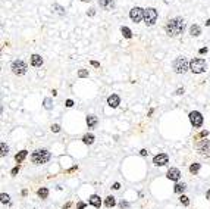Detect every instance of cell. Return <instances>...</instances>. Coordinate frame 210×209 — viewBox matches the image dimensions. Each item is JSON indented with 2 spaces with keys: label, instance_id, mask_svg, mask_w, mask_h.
Segmentation results:
<instances>
[{
  "label": "cell",
  "instance_id": "ab89813d",
  "mask_svg": "<svg viewBox=\"0 0 210 209\" xmlns=\"http://www.w3.org/2000/svg\"><path fill=\"white\" fill-rule=\"evenodd\" d=\"M66 106H68V107H71V106H74V102H72L71 99H68V100H66Z\"/></svg>",
  "mask_w": 210,
  "mask_h": 209
},
{
  "label": "cell",
  "instance_id": "6da1fadb",
  "mask_svg": "<svg viewBox=\"0 0 210 209\" xmlns=\"http://www.w3.org/2000/svg\"><path fill=\"white\" fill-rule=\"evenodd\" d=\"M165 31L168 35L171 37H178L181 35L185 31V21L182 18H173V19H169L168 24L165 25Z\"/></svg>",
  "mask_w": 210,
  "mask_h": 209
},
{
  "label": "cell",
  "instance_id": "ffe728a7",
  "mask_svg": "<svg viewBox=\"0 0 210 209\" xmlns=\"http://www.w3.org/2000/svg\"><path fill=\"white\" fill-rule=\"evenodd\" d=\"M105 205L107 206V208H113V206L116 205V200H115V198H113V196H109V198H106Z\"/></svg>",
  "mask_w": 210,
  "mask_h": 209
},
{
  "label": "cell",
  "instance_id": "277c9868",
  "mask_svg": "<svg viewBox=\"0 0 210 209\" xmlns=\"http://www.w3.org/2000/svg\"><path fill=\"white\" fill-rule=\"evenodd\" d=\"M172 68L176 74H185L190 69V63L185 57H176L172 63Z\"/></svg>",
  "mask_w": 210,
  "mask_h": 209
},
{
  "label": "cell",
  "instance_id": "4316f807",
  "mask_svg": "<svg viewBox=\"0 0 210 209\" xmlns=\"http://www.w3.org/2000/svg\"><path fill=\"white\" fill-rule=\"evenodd\" d=\"M78 77H79V78H87V77H88V71H87V69H79V71H78Z\"/></svg>",
  "mask_w": 210,
  "mask_h": 209
},
{
  "label": "cell",
  "instance_id": "ba28073f",
  "mask_svg": "<svg viewBox=\"0 0 210 209\" xmlns=\"http://www.w3.org/2000/svg\"><path fill=\"white\" fill-rule=\"evenodd\" d=\"M129 18L132 19V22H141L144 19V9L141 7H132L131 12H129Z\"/></svg>",
  "mask_w": 210,
  "mask_h": 209
},
{
  "label": "cell",
  "instance_id": "d4e9b609",
  "mask_svg": "<svg viewBox=\"0 0 210 209\" xmlns=\"http://www.w3.org/2000/svg\"><path fill=\"white\" fill-rule=\"evenodd\" d=\"M199 171H200V164H193L190 166V172L191 174H197Z\"/></svg>",
  "mask_w": 210,
  "mask_h": 209
},
{
  "label": "cell",
  "instance_id": "836d02e7",
  "mask_svg": "<svg viewBox=\"0 0 210 209\" xmlns=\"http://www.w3.org/2000/svg\"><path fill=\"white\" fill-rule=\"evenodd\" d=\"M112 189H113V190H119V189H121V184H119V183H115Z\"/></svg>",
  "mask_w": 210,
  "mask_h": 209
},
{
  "label": "cell",
  "instance_id": "83f0119b",
  "mask_svg": "<svg viewBox=\"0 0 210 209\" xmlns=\"http://www.w3.org/2000/svg\"><path fill=\"white\" fill-rule=\"evenodd\" d=\"M0 147H2V156H6V155L9 153V147L6 146L5 143H2V144H0Z\"/></svg>",
  "mask_w": 210,
  "mask_h": 209
},
{
  "label": "cell",
  "instance_id": "7402d4cb",
  "mask_svg": "<svg viewBox=\"0 0 210 209\" xmlns=\"http://www.w3.org/2000/svg\"><path fill=\"white\" fill-rule=\"evenodd\" d=\"M37 194H38L41 199H46L47 196H49V189H46V187H41L38 192H37Z\"/></svg>",
  "mask_w": 210,
  "mask_h": 209
},
{
  "label": "cell",
  "instance_id": "4fadbf2b",
  "mask_svg": "<svg viewBox=\"0 0 210 209\" xmlns=\"http://www.w3.org/2000/svg\"><path fill=\"white\" fill-rule=\"evenodd\" d=\"M119 103H121V99H119L118 94H110V96L107 97V105L110 107H118Z\"/></svg>",
  "mask_w": 210,
  "mask_h": 209
},
{
  "label": "cell",
  "instance_id": "30bf717a",
  "mask_svg": "<svg viewBox=\"0 0 210 209\" xmlns=\"http://www.w3.org/2000/svg\"><path fill=\"white\" fill-rule=\"evenodd\" d=\"M197 149L201 155H210V140H201Z\"/></svg>",
  "mask_w": 210,
  "mask_h": 209
},
{
  "label": "cell",
  "instance_id": "7a4b0ae2",
  "mask_svg": "<svg viewBox=\"0 0 210 209\" xmlns=\"http://www.w3.org/2000/svg\"><path fill=\"white\" fill-rule=\"evenodd\" d=\"M49 159H50V152L46 150V149H38V150L33 152V155H31V162L34 165H43L46 162H49Z\"/></svg>",
  "mask_w": 210,
  "mask_h": 209
},
{
  "label": "cell",
  "instance_id": "d590c367",
  "mask_svg": "<svg viewBox=\"0 0 210 209\" xmlns=\"http://www.w3.org/2000/svg\"><path fill=\"white\" fill-rule=\"evenodd\" d=\"M175 94H178V96H181V94H184V89H178V90L175 91Z\"/></svg>",
  "mask_w": 210,
  "mask_h": 209
},
{
  "label": "cell",
  "instance_id": "2e32d148",
  "mask_svg": "<svg viewBox=\"0 0 210 209\" xmlns=\"http://www.w3.org/2000/svg\"><path fill=\"white\" fill-rule=\"evenodd\" d=\"M97 116L96 115H88L87 116V125H88V128H94L96 125H97Z\"/></svg>",
  "mask_w": 210,
  "mask_h": 209
},
{
  "label": "cell",
  "instance_id": "f35d334b",
  "mask_svg": "<svg viewBox=\"0 0 210 209\" xmlns=\"http://www.w3.org/2000/svg\"><path fill=\"white\" fill-rule=\"evenodd\" d=\"M207 47H203V49H200V55H204V53H207Z\"/></svg>",
  "mask_w": 210,
  "mask_h": 209
},
{
  "label": "cell",
  "instance_id": "8fae6325",
  "mask_svg": "<svg viewBox=\"0 0 210 209\" xmlns=\"http://www.w3.org/2000/svg\"><path fill=\"white\" fill-rule=\"evenodd\" d=\"M166 177L171 181H175V183H176V181H179V178H181V171L178 170V168H171V170L168 171Z\"/></svg>",
  "mask_w": 210,
  "mask_h": 209
},
{
  "label": "cell",
  "instance_id": "484cf974",
  "mask_svg": "<svg viewBox=\"0 0 210 209\" xmlns=\"http://www.w3.org/2000/svg\"><path fill=\"white\" fill-rule=\"evenodd\" d=\"M53 9H55L59 15H65V7H62L60 5H53Z\"/></svg>",
  "mask_w": 210,
  "mask_h": 209
},
{
  "label": "cell",
  "instance_id": "8992f818",
  "mask_svg": "<svg viewBox=\"0 0 210 209\" xmlns=\"http://www.w3.org/2000/svg\"><path fill=\"white\" fill-rule=\"evenodd\" d=\"M11 69L13 71V74H16V75H24V74L27 72V63L24 62V61H21V59H18V61H13L12 62V66Z\"/></svg>",
  "mask_w": 210,
  "mask_h": 209
},
{
  "label": "cell",
  "instance_id": "f1b7e54d",
  "mask_svg": "<svg viewBox=\"0 0 210 209\" xmlns=\"http://www.w3.org/2000/svg\"><path fill=\"white\" fill-rule=\"evenodd\" d=\"M0 199H2V203H9V194H6V193H2L0 194Z\"/></svg>",
  "mask_w": 210,
  "mask_h": 209
},
{
  "label": "cell",
  "instance_id": "5b68a950",
  "mask_svg": "<svg viewBox=\"0 0 210 209\" xmlns=\"http://www.w3.org/2000/svg\"><path fill=\"white\" fill-rule=\"evenodd\" d=\"M157 11H156L154 7H147V9H144V22H145V25H149V27H151V25H154L156 21H157Z\"/></svg>",
  "mask_w": 210,
  "mask_h": 209
},
{
  "label": "cell",
  "instance_id": "f6af8a7d",
  "mask_svg": "<svg viewBox=\"0 0 210 209\" xmlns=\"http://www.w3.org/2000/svg\"><path fill=\"white\" fill-rule=\"evenodd\" d=\"M83 2H90V0H83Z\"/></svg>",
  "mask_w": 210,
  "mask_h": 209
},
{
  "label": "cell",
  "instance_id": "7c38bea8",
  "mask_svg": "<svg viewBox=\"0 0 210 209\" xmlns=\"http://www.w3.org/2000/svg\"><path fill=\"white\" fill-rule=\"evenodd\" d=\"M99 6L105 11H112L115 7V0H99Z\"/></svg>",
  "mask_w": 210,
  "mask_h": 209
},
{
  "label": "cell",
  "instance_id": "e575fe53",
  "mask_svg": "<svg viewBox=\"0 0 210 209\" xmlns=\"http://www.w3.org/2000/svg\"><path fill=\"white\" fill-rule=\"evenodd\" d=\"M140 155H141V156H147V155H149V152H147L145 149H143V150H140Z\"/></svg>",
  "mask_w": 210,
  "mask_h": 209
},
{
  "label": "cell",
  "instance_id": "9a60e30c",
  "mask_svg": "<svg viewBox=\"0 0 210 209\" xmlns=\"http://www.w3.org/2000/svg\"><path fill=\"white\" fill-rule=\"evenodd\" d=\"M31 65L33 66H41L43 65V57L40 55H33L31 56Z\"/></svg>",
  "mask_w": 210,
  "mask_h": 209
},
{
  "label": "cell",
  "instance_id": "f546056e",
  "mask_svg": "<svg viewBox=\"0 0 210 209\" xmlns=\"http://www.w3.org/2000/svg\"><path fill=\"white\" fill-rule=\"evenodd\" d=\"M179 200H181V203L184 205V206H188V205H190V200H188V198L187 196H181V198H179Z\"/></svg>",
  "mask_w": 210,
  "mask_h": 209
},
{
  "label": "cell",
  "instance_id": "d6986e66",
  "mask_svg": "<svg viewBox=\"0 0 210 209\" xmlns=\"http://www.w3.org/2000/svg\"><path fill=\"white\" fill-rule=\"evenodd\" d=\"M121 33L123 34L125 39H131V37H132V31L128 28V27H121Z\"/></svg>",
  "mask_w": 210,
  "mask_h": 209
},
{
  "label": "cell",
  "instance_id": "44dd1931",
  "mask_svg": "<svg viewBox=\"0 0 210 209\" xmlns=\"http://www.w3.org/2000/svg\"><path fill=\"white\" fill-rule=\"evenodd\" d=\"M185 189H187V186H185L184 183H182V184H181V183H178V184H175V187H173L175 193H179V194L185 192Z\"/></svg>",
  "mask_w": 210,
  "mask_h": 209
},
{
  "label": "cell",
  "instance_id": "ee69618b",
  "mask_svg": "<svg viewBox=\"0 0 210 209\" xmlns=\"http://www.w3.org/2000/svg\"><path fill=\"white\" fill-rule=\"evenodd\" d=\"M207 199H209V200H210V190H209V192H207Z\"/></svg>",
  "mask_w": 210,
  "mask_h": 209
},
{
  "label": "cell",
  "instance_id": "d6a6232c",
  "mask_svg": "<svg viewBox=\"0 0 210 209\" xmlns=\"http://www.w3.org/2000/svg\"><path fill=\"white\" fill-rule=\"evenodd\" d=\"M18 172H19V166H15V168L12 170V172H11V174H12V175H16Z\"/></svg>",
  "mask_w": 210,
  "mask_h": 209
},
{
  "label": "cell",
  "instance_id": "1f68e13d",
  "mask_svg": "<svg viewBox=\"0 0 210 209\" xmlns=\"http://www.w3.org/2000/svg\"><path fill=\"white\" fill-rule=\"evenodd\" d=\"M119 206H121L122 209H128V206H129V205H128V202H123V200H122L121 203H119Z\"/></svg>",
  "mask_w": 210,
  "mask_h": 209
},
{
  "label": "cell",
  "instance_id": "3957f363",
  "mask_svg": "<svg viewBox=\"0 0 210 209\" xmlns=\"http://www.w3.org/2000/svg\"><path fill=\"white\" fill-rule=\"evenodd\" d=\"M206 69H207L206 61L201 59V57H195V59H193L190 62V71L194 74H201V72H204Z\"/></svg>",
  "mask_w": 210,
  "mask_h": 209
},
{
  "label": "cell",
  "instance_id": "7bdbcfd3",
  "mask_svg": "<svg viewBox=\"0 0 210 209\" xmlns=\"http://www.w3.org/2000/svg\"><path fill=\"white\" fill-rule=\"evenodd\" d=\"M206 25H207V27L210 25V19H207V21H206Z\"/></svg>",
  "mask_w": 210,
  "mask_h": 209
},
{
  "label": "cell",
  "instance_id": "4dcf8cb0",
  "mask_svg": "<svg viewBox=\"0 0 210 209\" xmlns=\"http://www.w3.org/2000/svg\"><path fill=\"white\" fill-rule=\"evenodd\" d=\"M51 131H53V133H59V131H60V125H59V124H53V125H51Z\"/></svg>",
  "mask_w": 210,
  "mask_h": 209
},
{
  "label": "cell",
  "instance_id": "e0dca14e",
  "mask_svg": "<svg viewBox=\"0 0 210 209\" xmlns=\"http://www.w3.org/2000/svg\"><path fill=\"white\" fill-rule=\"evenodd\" d=\"M28 155V150H21V152H18L16 155H15V161H16V164H21L24 159L27 158Z\"/></svg>",
  "mask_w": 210,
  "mask_h": 209
},
{
  "label": "cell",
  "instance_id": "cb8c5ba5",
  "mask_svg": "<svg viewBox=\"0 0 210 209\" xmlns=\"http://www.w3.org/2000/svg\"><path fill=\"white\" fill-rule=\"evenodd\" d=\"M43 105H44L46 109H51V107H53V100H51L50 97H46L44 102H43Z\"/></svg>",
  "mask_w": 210,
  "mask_h": 209
},
{
  "label": "cell",
  "instance_id": "b9f144b4",
  "mask_svg": "<svg viewBox=\"0 0 210 209\" xmlns=\"http://www.w3.org/2000/svg\"><path fill=\"white\" fill-rule=\"evenodd\" d=\"M85 208V203H83V202H81V203H78V208L77 209H84Z\"/></svg>",
  "mask_w": 210,
  "mask_h": 209
},
{
  "label": "cell",
  "instance_id": "8d00e7d4",
  "mask_svg": "<svg viewBox=\"0 0 210 209\" xmlns=\"http://www.w3.org/2000/svg\"><path fill=\"white\" fill-rule=\"evenodd\" d=\"M91 65H93L94 68H100V63L96 62V61H91Z\"/></svg>",
  "mask_w": 210,
  "mask_h": 209
},
{
  "label": "cell",
  "instance_id": "9c48e42d",
  "mask_svg": "<svg viewBox=\"0 0 210 209\" xmlns=\"http://www.w3.org/2000/svg\"><path fill=\"white\" fill-rule=\"evenodd\" d=\"M169 162V156L166 155V153H159V155H156L154 158H153V164L156 166H163Z\"/></svg>",
  "mask_w": 210,
  "mask_h": 209
},
{
  "label": "cell",
  "instance_id": "5bb4252c",
  "mask_svg": "<svg viewBox=\"0 0 210 209\" xmlns=\"http://www.w3.org/2000/svg\"><path fill=\"white\" fill-rule=\"evenodd\" d=\"M90 205H93L94 208H100L101 206V199H100V196H97V194H91L88 199Z\"/></svg>",
  "mask_w": 210,
  "mask_h": 209
},
{
  "label": "cell",
  "instance_id": "74e56055",
  "mask_svg": "<svg viewBox=\"0 0 210 209\" xmlns=\"http://www.w3.org/2000/svg\"><path fill=\"white\" fill-rule=\"evenodd\" d=\"M94 13H96V11H94V9H90V11L87 12V15H88V16H94Z\"/></svg>",
  "mask_w": 210,
  "mask_h": 209
},
{
  "label": "cell",
  "instance_id": "60d3db41",
  "mask_svg": "<svg viewBox=\"0 0 210 209\" xmlns=\"http://www.w3.org/2000/svg\"><path fill=\"white\" fill-rule=\"evenodd\" d=\"M207 134H209V131H201V133H200V137H207Z\"/></svg>",
  "mask_w": 210,
  "mask_h": 209
},
{
  "label": "cell",
  "instance_id": "52a82bcc",
  "mask_svg": "<svg viewBox=\"0 0 210 209\" xmlns=\"http://www.w3.org/2000/svg\"><path fill=\"white\" fill-rule=\"evenodd\" d=\"M190 121H191V124L194 125V128H200L201 125H203V115L197 111H193V112H190Z\"/></svg>",
  "mask_w": 210,
  "mask_h": 209
},
{
  "label": "cell",
  "instance_id": "603a6c76",
  "mask_svg": "<svg viewBox=\"0 0 210 209\" xmlns=\"http://www.w3.org/2000/svg\"><path fill=\"white\" fill-rule=\"evenodd\" d=\"M83 141L85 143V144H93L94 143V136L93 134H85V136L83 137Z\"/></svg>",
  "mask_w": 210,
  "mask_h": 209
},
{
  "label": "cell",
  "instance_id": "ac0fdd59",
  "mask_svg": "<svg viewBox=\"0 0 210 209\" xmlns=\"http://www.w3.org/2000/svg\"><path fill=\"white\" fill-rule=\"evenodd\" d=\"M190 34L193 35V37H199L200 34H201V28H200L199 25H191V28H190Z\"/></svg>",
  "mask_w": 210,
  "mask_h": 209
}]
</instances>
